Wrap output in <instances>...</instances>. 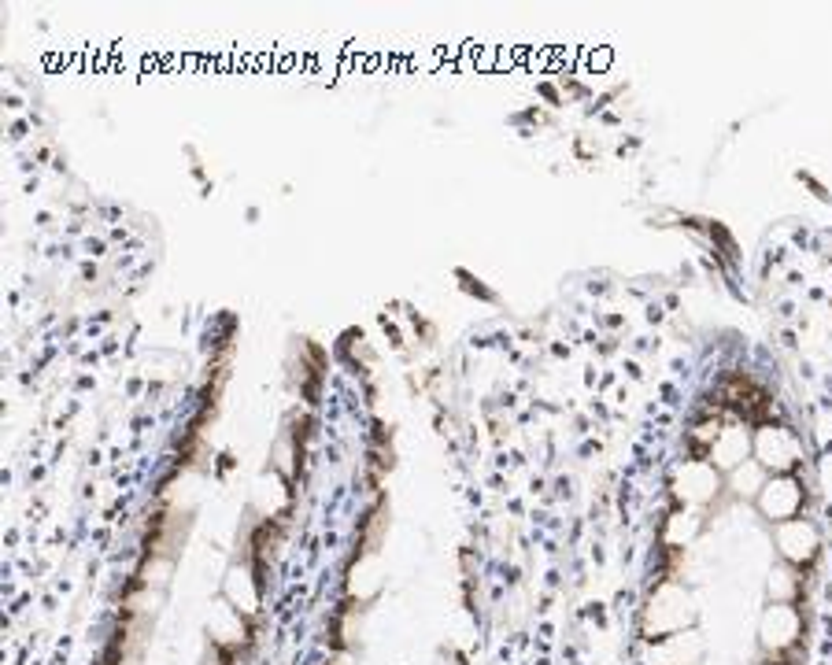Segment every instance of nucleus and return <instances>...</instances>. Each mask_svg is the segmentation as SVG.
<instances>
[{"instance_id": "1", "label": "nucleus", "mask_w": 832, "mask_h": 665, "mask_svg": "<svg viewBox=\"0 0 832 665\" xmlns=\"http://www.w3.org/2000/svg\"><path fill=\"white\" fill-rule=\"evenodd\" d=\"M759 503L762 518L770 525H784V521H796L799 510H803V484L792 477V473H773L770 481L759 488Z\"/></svg>"}, {"instance_id": "2", "label": "nucleus", "mask_w": 832, "mask_h": 665, "mask_svg": "<svg viewBox=\"0 0 832 665\" xmlns=\"http://www.w3.org/2000/svg\"><path fill=\"white\" fill-rule=\"evenodd\" d=\"M759 636L762 647L770 654H784L792 651L803 636V614L796 610V603H770L766 614L759 621Z\"/></svg>"}, {"instance_id": "3", "label": "nucleus", "mask_w": 832, "mask_h": 665, "mask_svg": "<svg viewBox=\"0 0 832 665\" xmlns=\"http://www.w3.org/2000/svg\"><path fill=\"white\" fill-rule=\"evenodd\" d=\"M666 617H673V629L681 632L692 621V610H688V595L681 592V588H673V584H666L655 599H651V610H648V621H644V632H648V640H670V621Z\"/></svg>"}, {"instance_id": "4", "label": "nucleus", "mask_w": 832, "mask_h": 665, "mask_svg": "<svg viewBox=\"0 0 832 665\" xmlns=\"http://www.w3.org/2000/svg\"><path fill=\"white\" fill-rule=\"evenodd\" d=\"M773 544H777V555H781L788 566L803 569L818 558L821 540H818V529H814L807 518H796V521H784V525H777Z\"/></svg>"}, {"instance_id": "5", "label": "nucleus", "mask_w": 832, "mask_h": 665, "mask_svg": "<svg viewBox=\"0 0 832 665\" xmlns=\"http://www.w3.org/2000/svg\"><path fill=\"white\" fill-rule=\"evenodd\" d=\"M755 462L762 470L773 473H788L799 462V440L781 425H766L755 440Z\"/></svg>"}, {"instance_id": "6", "label": "nucleus", "mask_w": 832, "mask_h": 665, "mask_svg": "<svg viewBox=\"0 0 832 665\" xmlns=\"http://www.w3.org/2000/svg\"><path fill=\"white\" fill-rule=\"evenodd\" d=\"M222 592H226V603H230L233 610H241L245 617L259 610V588H256V577H252V569L248 566H233L230 573H226Z\"/></svg>"}, {"instance_id": "7", "label": "nucleus", "mask_w": 832, "mask_h": 665, "mask_svg": "<svg viewBox=\"0 0 832 665\" xmlns=\"http://www.w3.org/2000/svg\"><path fill=\"white\" fill-rule=\"evenodd\" d=\"M208 632H211V640L215 643H241L245 640V614L241 610H233L226 599L222 603H215V610H211V617H208Z\"/></svg>"}, {"instance_id": "8", "label": "nucleus", "mask_w": 832, "mask_h": 665, "mask_svg": "<svg viewBox=\"0 0 832 665\" xmlns=\"http://www.w3.org/2000/svg\"><path fill=\"white\" fill-rule=\"evenodd\" d=\"M710 459L718 462L722 470H736L740 462L747 459V433L744 429H722L714 448H710Z\"/></svg>"}, {"instance_id": "9", "label": "nucleus", "mask_w": 832, "mask_h": 665, "mask_svg": "<svg viewBox=\"0 0 832 665\" xmlns=\"http://www.w3.org/2000/svg\"><path fill=\"white\" fill-rule=\"evenodd\" d=\"M348 588H352V595H355V599H363V603L378 595V588H381V569H378V562H374V555L359 558V566L352 569V581H348Z\"/></svg>"}, {"instance_id": "10", "label": "nucleus", "mask_w": 832, "mask_h": 665, "mask_svg": "<svg viewBox=\"0 0 832 665\" xmlns=\"http://www.w3.org/2000/svg\"><path fill=\"white\" fill-rule=\"evenodd\" d=\"M796 592H799V577L796 569H777L770 577V599L773 603H796Z\"/></svg>"}, {"instance_id": "11", "label": "nucleus", "mask_w": 832, "mask_h": 665, "mask_svg": "<svg viewBox=\"0 0 832 665\" xmlns=\"http://www.w3.org/2000/svg\"><path fill=\"white\" fill-rule=\"evenodd\" d=\"M688 473H703L707 481H718V473L710 470V466H703V462H692V466L685 470V477H688ZM710 488H714V484H696V488H685L681 496H688L692 503H703V499H710Z\"/></svg>"}, {"instance_id": "12", "label": "nucleus", "mask_w": 832, "mask_h": 665, "mask_svg": "<svg viewBox=\"0 0 832 665\" xmlns=\"http://www.w3.org/2000/svg\"><path fill=\"white\" fill-rule=\"evenodd\" d=\"M441 665H455V662H441Z\"/></svg>"}]
</instances>
